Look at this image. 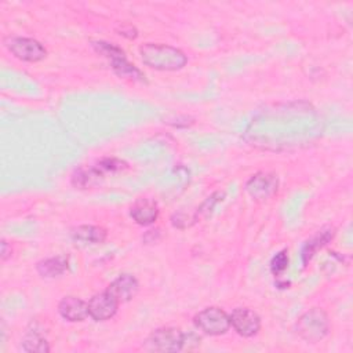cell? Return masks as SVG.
Masks as SVG:
<instances>
[{"mask_svg":"<svg viewBox=\"0 0 353 353\" xmlns=\"http://www.w3.org/2000/svg\"><path fill=\"white\" fill-rule=\"evenodd\" d=\"M139 54L146 66L163 72L179 70L188 62V57L183 51L168 44L146 43L139 47Z\"/></svg>","mask_w":353,"mask_h":353,"instance_id":"1","label":"cell"},{"mask_svg":"<svg viewBox=\"0 0 353 353\" xmlns=\"http://www.w3.org/2000/svg\"><path fill=\"white\" fill-rule=\"evenodd\" d=\"M295 332L307 343H317L330 332V320L320 307L306 310L295 323Z\"/></svg>","mask_w":353,"mask_h":353,"instance_id":"2","label":"cell"},{"mask_svg":"<svg viewBox=\"0 0 353 353\" xmlns=\"http://www.w3.org/2000/svg\"><path fill=\"white\" fill-rule=\"evenodd\" d=\"M142 347L148 352H179L185 347V334L176 327H161L149 334Z\"/></svg>","mask_w":353,"mask_h":353,"instance_id":"3","label":"cell"},{"mask_svg":"<svg viewBox=\"0 0 353 353\" xmlns=\"http://www.w3.org/2000/svg\"><path fill=\"white\" fill-rule=\"evenodd\" d=\"M193 321L197 330L210 336L223 335L230 328L229 314L223 309L216 306H210L200 310L194 316Z\"/></svg>","mask_w":353,"mask_h":353,"instance_id":"4","label":"cell"},{"mask_svg":"<svg viewBox=\"0 0 353 353\" xmlns=\"http://www.w3.org/2000/svg\"><path fill=\"white\" fill-rule=\"evenodd\" d=\"M94 47L102 52L106 58L110 59L112 62V68L113 70L121 76V77H128L132 80H138V81H145V76L143 73L135 68L132 63H130L125 58V54L121 48H119L114 44H109L105 41H97L94 43Z\"/></svg>","mask_w":353,"mask_h":353,"instance_id":"5","label":"cell"},{"mask_svg":"<svg viewBox=\"0 0 353 353\" xmlns=\"http://www.w3.org/2000/svg\"><path fill=\"white\" fill-rule=\"evenodd\" d=\"M4 46L15 58L25 62H39L47 55L44 46L30 37L10 36L4 40Z\"/></svg>","mask_w":353,"mask_h":353,"instance_id":"6","label":"cell"},{"mask_svg":"<svg viewBox=\"0 0 353 353\" xmlns=\"http://www.w3.org/2000/svg\"><path fill=\"white\" fill-rule=\"evenodd\" d=\"M229 319L230 327H233V330L244 338L254 336L261 330V317L252 309L236 307L229 314Z\"/></svg>","mask_w":353,"mask_h":353,"instance_id":"7","label":"cell"},{"mask_svg":"<svg viewBox=\"0 0 353 353\" xmlns=\"http://www.w3.org/2000/svg\"><path fill=\"white\" fill-rule=\"evenodd\" d=\"M119 306L120 303L114 299V296L105 290L95 294L88 301V314L95 321H106L117 313Z\"/></svg>","mask_w":353,"mask_h":353,"instance_id":"8","label":"cell"},{"mask_svg":"<svg viewBox=\"0 0 353 353\" xmlns=\"http://www.w3.org/2000/svg\"><path fill=\"white\" fill-rule=\"evenodd\" d=\"M245 190L256 200H266L277 190V176L268 172H258L247 181Z\"/></svg>","mask_w":353,"mask_h":353,"instance_id":"9","label":"cell"},{"mask_svg":"<svg viewBox=\"0 0 353 353\" xmlns=\"http://www.w3.org/2000/svg\"><path fill=\"white\" fill-rule=\"evenodd\" d=\"M106 290L121 305V303L130 302L132 298H135V295L139 291V283L132 274L121 273L108 285Z\"/></svg>","mask_w":353,"mask_h":353,"instance_id":"10","label":"cell"},{"mask_svg":"<svg viewBox=\"0 0 353 353\" xmlns=\"http://www.w3.org/2000/svg\"><path fill=\"white\" fill-rule=\"evenodd\" d=\"M58 312L62 319L70 323L83 321L90 317L88 302L73 295H68L61 299V302L58 303Z\"/></svg>","mask_w":353,"mask_h":353,"instance_id":"11","label":"cell"},{"mask_svg":"<svg viewBox=\"0 0 353 353\" xmlns=\"http://www.w3.org/2000/svg\"><path fill=\"white\" fill-rule=\"evenodd\" d=\"M130 215L138 225L146 226L159 218V208L154 201L149 199H141L131 207Z\"/></svg>","mask_w":353,"mask_h":353,"instance_id":"12","label":"cell"},{"mask_svg":"<svg viewBox=\"0 0 353 353\" xmlns=\"http://www.w3.org/2000/svg\"><path fill=\"white\" fill-rule=\"evenodd\" d=\"M72 239L81 244H101L106 239V230L101 226L81 225L72 232Z\"/></svg>","mask_w":353,"mask_h":353,"instance_id":"13","label":"cell"},{"mask_svg":"<svg viewBox=\"0 0 353 353\" xmlns=\"http://www.w3.org/2000/svg\"><path fill=\"white\" fill-rule=\"evenodd\" d=\"M69 268V261L66 256L59 255V256H52L43 259L37 263V272L43 277H57L63 274Z\"/></svg>","mask_w":353,"mask_h":353,"instance_id":"14","label":"cell"},{"mask_svg":"<svg viewBox=\"0 0 353 353\" xmlns=\"http://www.w3.org/2000/svg\"><path fill=\"white\" fill-rule=\"evenodd\" d=\"M22 350L29 352V353H48L50 352V346L47 339L39 334L37 331H29L26 332V335L22 339Z\"/></svg>","mask_w":353,"mask_h":353,"instance_id":"15","label":"cell"},{"mask_svg":"<svg viewBox=\"0 0 353 353\" xmlns=\"http://www.w3.org/2000/svg\"><path fill=\"white\" fill-rule=\"evenodd\" d=\"M332 234H334V232L330 233V230H328V232L321 230L316 237H313V240L307 241V243L305 244V248H303V262H307V259L312 258V255L314 254V251H316L319 247H323V245L332 237Z\"/></svg>","mask_w":353,"mask_h":353,"instance_id":"16","label":"cell"},{"mask_svg":"<svg viewBox=\"0 0 353 353\" xmlns=\"http://www.w3.org/2000/svg\"><path fill=\"white\" fill-rule=\"evenodd\" d=\"M288 266V256H287V250H283L277 252L270 262V270L273 274H280L283 273Z\"/></svg>","mask_w":353,"mask_h":353,"instance_id":"17","label":"cell"},{"mask_svg":"<svg viewBox=\"0 0 353 353\" xmlns=\"http://www.w3.org/2000/svg\"><path fill=\"white\" fill-rule=\"evenodd\" d=\"M7 247H8L7 241H4V240H3V243H1V261H6V259H7V256H10V255H11V254H8Z\"/></svg>","mask_w":353,"mask_h":353,"instance_id":"18","label":"cell"}]
</instances>
